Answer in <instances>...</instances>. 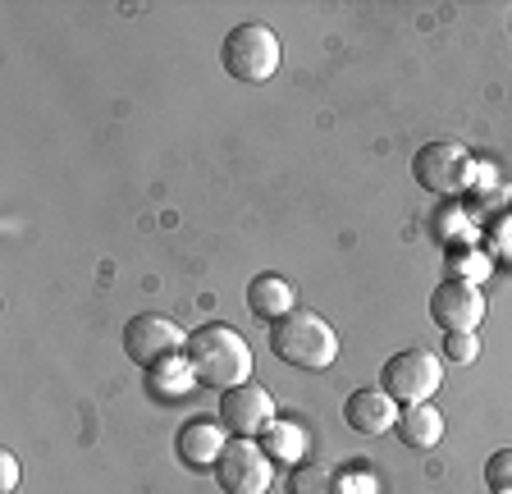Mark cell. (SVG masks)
<instances>
[{
	"label": "cell",
	"instance_id": "4",
	"mask_svg": "<svg viewBox=\"0 0 512 494\" xmlns=\"http://www.w3.org/2000/svg\"><path fill=\"white\" fill-rule=\"evenodd\" d=\"M480 165L467 156L462 142H426L412 156V179L435 197H458L467 188H476Z\"/></svg>",
	"mask_w": 512,
	"mask_h": 494
},
{
	"label": "cell",
	"instance_id": "19",
	"mask_svg": "<svg viewBox=\"0 0 512 494\" xmlns=\"http://www.w3.org/2000/svg\"><path fill=\"white\" fill-rule=\"evenodd\" d=\"M476 353H480V339H476V330H453V334H444V357H448V362L467 366Z\"/></svg>",
	"mask_w": 512,
	"mask_h": 494
},
{
	"label": "cell",
	"instance_id": "1",
	"mask_svg": "<svg viewBox=\"0 0 512 494\" xmlns=\"http://www.w3.org/2000/svg\"><path fill=\"white\" fill-rule=\"evenodd\" d=\"M183 357H188L197 385L220 389V394L252 380V344L224 321L197 325V330L188 334V344H183Z\"/></svg>",
	"mask_w": 512,
	"mask_h": 494
},
{
	"label": "cell",
	"instance_id": "9",
	"mask_svg": "<svg viewBox=\"0 0 512 494\" xmlns=\"http://www.w3.org/2000/svg\"><path fill=\"white\" fill-rule=\"evenodd\" d=\"M430 321H435L444 334L476 330V325L485 321V293H480L476 284L444 280L435 293H430Z\"/></svg>",
	"mask_w": 512,
	"mask_h": 494
},
{
	"label": "cell",
	"instance_id": "16",
	"mask_svg": "<svg viewBox=\"0 0 512 494\" xmlns=\"http://www.w3.org/2000/svg\"><path fill=\"white\" fill-rule=\"evenodd\" d=\"M147 380L160 389L165 398H174V394H183V389H192L197 385V376H192V366H188V357H170V362H160V366H151L147 371Z\"/></svg>",
	"mask_w": 512,
	"mask_h": 494
},
{
	"label": "cell",
	"instance_id": "14",
	"mask_svg": "<svg viewBox=\"0 0 512 494\" xmlns=\"http://www.w3.org/2000/svg\"><path fill=\"white\" fill-rule=\"evenodd\" d=\"M288 494H352V476L334 462H298L288 472Z\"/></svg>",
	"mask_w": 512,
	"mask_h": 494
},
{
	"label": "cell",
	"instance_id": "8",
	"mask_svg": "<svg viewBox=\"0 0 512 494\" xmlns=\"http://www.w3.org/2000/svg\"><path fill=\"white\" fill-rule=\"evenodd\" d=\"M220 421L234 440H261L266 426L275 421V398L261 385H238L220 394Z\"/></svg>",
	"mask_w": 512,
	"mask_h": 494
},
{
	"label": "cell",
	"instance_id": "13",
	"mask_svg": "<svg viewBox=\"0 0 512 494\" xmlns=\"http://www.w3.org/2000/svg\"><path fill=\"white\" fill-rule=\"evenodd\" d=\"M394 435L407 444V449H435L444 440V412H435L430 403H416V408H403L398 412V426Z\"/></svg>",
	"mask_w": 512,
	"mask_h": 494
},
{
	"label": "cell",
	"instance_id": "2",
	"mask_svg": "<svg viewBox=\"0 0 512 494\" xmlns=\"http://www.w3.org/2000/svg\"><path fill=\"white\" fill-rule=\"evenodd\" d=\"M270 353L298 371H325L339 357V334L320 312H288L270 325Z\"/></svg>",
	"mask_w": 512,
	"mask_h": 494
},
{
	"label": "cell",
	"instance_id": "10",
	"mask_svg": "<svg viewBox=\"0 0 512 494\" xmlns=\"http://www.w3.org/2000/svg\"><path fill=\"white\" fill-rule=\"evenodd\" d=\"M343 421L357 435H384V430L398 426V403L384 389H352L348 403H343Z\"/></svg>",
	"mask_w": 512,
	"mask_h": 494
},
{
	"label": "cell",
	"instance_id": "20",
	"mask_svg": "<svg viewBox=\"0 0 512 494\" xmlns=\"http://www.w3.org/2000/svg\"><path fill=\"white\" fill-rule=\"evenodd\" d=\"M19 490V458L10 449H0V494H14Z\"/></svg>",
	"mask_w": 512,
	"mask_h": 494
},
{
	"label": "cell",
	"instance_id": "15",
	"mask_svg": "<svg viewBox=\"0 0 512 494\" xmlns=\"http://www.w3.org/2000/svg\"><path fill=\"white\" fill-rule=\"evenodd\" d=\"M261 449L270 453V462H293L298 467V458L307 453V430L298 426V421H270L266 435H261Z\"/></svg>",
	"mask_w": 512,
	"mask_h": 494
},
{
	"label": "cell",
	"instance_id": "11",
	"mask_svg": "<svg viewBox=\"0 0 512 494\" xmlns=\"http://www.w3.org/2000/svg\"><path fill=\"white\" fill-rule=\"evenodd\" d=\"M224 426L211 417H192L183 421L179 440H174V449H179V458L188 462V467H215V458L224 453Z\"/></svg>",
	"mask_w": 512,
	"mask_h": 494
},
{
	"label": "cell",
	"instance_id": "12",
	"mask_svg": "<svg viewBox=\"0 0 512 494\" xmlns=\"http://www.w3.org/2000/svg\"><path fill=\"white\" fill-rule=\"evenodd\" d=\"M293 302H298V293H293V284H288L284 275H256V280L247 284V307H252V316H261V321H270V325L293 312Z\"/></svg>",
	"mask_w": 512,
	"mask_h": 494
},
{
	"label": "cell",
	"instance_id": "7",
	"mask_svg": "<svg viewBox=\"0 0 512 494\" xmlns=\"http://www.w3.org/2000/svg\"><path fill=\"white\" fill-rule=\"evenodd\" d=\"M183 344H188V334H183L170 316L142 312V316H133V321L124 325V353H128V362L147 366V371H151V366H160V362H170V357H179Z\"/></svg>",
	"mask_w": 512,
	"mask_h": 494
},
{
	"label": "cell",
	"instance_id": "5",
	"mask_svg": "<svg viewBox=\"0 0 512 494\" xmlns=\"http://www.w3.org/2000/svg\"><path fill=\"white\" fill-rule=\"evenodd\" d=\"M380 389L403 408H416V403H430L435 389H444V362L426 348H403L389 362L380 366Z\"/></svg>",
	"mask_w": 512,
	"mask_h": 494
},
{
	"label": "cell",
	"instance_id": "21",
	"mask_svg": "<svg viewBox=\"0 0 512 494\" xmlns=\"http://www.w3.org/2000/svg\"><path fill=\"white\" fill-rule=\"evenodd\" d=\"M494 247H499L503 257H512V215L499 220V229H494Z\"/></svg>",
	"mask_w": 512,
	"mask_h": 494
},
{
	"label": "cell",
	"instance_id": "17",
	"mask_svg": "<svg viewBox=\"0 0 512 494\" xmlns=\"http://www.w3.org/2000/svg\"><path fill=\"white\" fill-rule=\"evenodd\" d=\"M485 485H490V494H512V449L485 458Z\"/></svg>",
	"mask_w": 512,
	"mask_h": 494
},
{
	"label": "cell",
	"instance_id": "3",
	"mask_svg": "<svg viewBox=\"0 0 512 494\" xmlns=\"http://www.w3.org/2000/svg\"><path fill=\"white\" fill-rule=\"evenodd\" d=\"M279 55H284L279 37L270 33L266 23H238L220 42V65L238 83H270L279 69Z\"/></svg>",
	"mask_w": 512,
	"mask_h": 494
},
{
	"label": "cell",
	"instance_id": "18",
	"mask_svg": "<svg viewBox=\"0 0 512 494\" xmlns=\"http://www.w3.org/2000/svg\"><path fill=\"white\" fill-rule=\"evenodd\" d=\"M453 275H458L462 284H485L490 280V257H480L476 247H471V252H458V257H453Z\"/></svg>",
	"mask_w": 512,
	"mask_h": 494
},
{
	"label": "cell",
	"instance_id": "6",
	"mask_svg": "<svg viewBox=\"0 0 512 494\" xmlns=\"http://www.w3.org/2000/svg\"><path fill=\"white\" fill-rule=\"evenodd\" d=\"M211 472L224 494H266L275 481V462L261 449V440H229Z\"/></svg>",
	"mask_w": 512,
	"mask_h": 494
}]
</instances>
